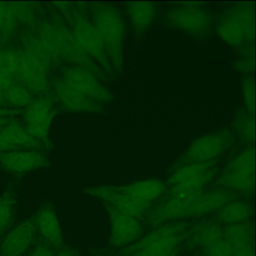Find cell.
<instances>
[{"mask_svg": "<svg viewBox=\"0 0 256 256\" xmlns=\"http://www.w3.org/2000/svg\"><path fill=\"white\" fill-rule=\"evenodd\" d=\"M38 216L20 222L7 235L0 248V256H22L35 239Z\"/></svg>", "mask_w": 256, "mask_h": 256, "instance_id": "obj_14", "label": "cell"}, {"mask_svg": "<svg viewBox=\"0 0 256 256\" xmlns=\"http://www.w3.org/2000/svg\"><path fill=\"white\" fill-rule=\"evenodd\" d=\"M4 52H5V50H2V49H0V66H2V64H4Z\"/></svg>", "mask_w": 256, "mask_h": 256, "instance_id": "obj_33", "label": "cell"}, {"mask_svg": "<svg viewBox=\"0 0 256 256\" xmlns=\"http://www.w3.org/2000/svg\"><path fill=\"white\" fill-rule=\"evenodd\" d=\"M236 142L230 128H224L200 136L188 146L178 160V164L204 163L216 161Z\"/></svg>", "mask_w": 256, "mask_h": 256, "instance_id": "obj_8", "label": "cell"}, {"mask_svg": "<svg viewBox=\"0 0 256 256\" xmlns=\"http://www.w3.org/2000/svg\"><path fill=\"white\" fill-rule=\"evenodd\" d=\"M160 6L150 2H128L125 14L136 36H142L152 26L160 14Z\"/></svg>", "mask_w": 256, "mask_h": 256, "instance_id": "obj_17", "label": "cell"}, {"mask_svg": "<svg viewBox=\"0 0 256 256\" xmlns=\"http://www.w3.org/2000/svg\"><path fill=\"white\" fill-rule=\"evenodd\" d=\"M46 156L38 150H12L0 154V167L12 173H26L46 166Z\"/></svg>", "mask_w": 256, "mask_h": 256, "instance_id": "obj_16", "label": "cell"}, {"mask_svg": "<svg viewBox=\"0 0 256 256\" xmlns=\"http://www.w3.org/2000/svg\"><path fill=\"white\" fill-rule=\"evenodd\" d=\"M208 256V254H204V256Z\"/></svg>", "mask_w": 256, "mask_h": 256, "instance_id": "obj_35", "label": "cell"}, {"mask_svg": "<svg viewBox=\"0 0 256 256\" xmlns=\"http://www.w3.org/2000/svg\"><path fill=\"white\" fill-rule=\"evenodd\" d=\"M232 132L236 139L244 146H254V114L248 113L244 108H238L232 122Z\"/></svg>", "mask_w": 256, "mask_h": 256, "instance_id": "obj_23", "label": "cell"}, {"mask_svg": "<svg viewBox=\"0 0 256 256\" xmlns=\"http://www.w3.org/2000/svg\"><path fill=\"white\" fill-rule=\"evenodd\" d=\"M72 20L71 31L80 48L101 67L108 77H113L114 72L94 24L80 13L74 14Z\"/></svg>", "mask_w": 256, "mask_h": 256, "instance_id": "obj_9", "label": "cell"}, {"mask_svg": "<svg viewBox=\"0 0 256 256\" xmlns=\"http://www.w3.org/2000/svg\"><path fill=\"white\" fill-rule=\"evenodd\" d=\"M251 206L242 202L232 200L218 210L217 218L222 222L229 224L245 222L251 218Z\"/></svg>", "mask_w": 256, "mask_h": 256, "instance_id": "obj_24", "label": "cell"}, {"mask_svg": "<svg viewBox=\"0 0 256 256\" xmlns=\"http://www.w3.org/2000/svg\"><path fill=\"white\" fill-rule=\"evenodd\" d=\"M116 188L138 202L150 205L152 202L164 194L166 185L161 180L150 179Z\"/></svg>", "mask_w": 256, "mask_h": 256, "instance_id": "obj_21", "label": "cell"}, {"mask_svg": "<svg viewBox=\"0 0 256 256\" xmlns=\"http://www.w3.org/2000/svg\"><path fill=\"white\" fill-rule=\"evenodd\" d=\"M214 12L208 6L196 2H184L166 8L162 14V24L184 32L196 40L210 36L214 29Z\"/></svg>", "mask_w": 256, "mask_h": 256, "instance_id": "obj_4", "label": "cell"}, {"mask_svg": "<svg viewBox=\"0 0 256 256\" xmlns=\"http://www.w3.org/2000/svg\"><path fill=\"white\" fill-rule=\"evenodd\" d=\"M54 92L60 102L70 110L78 112H98L103 108L102 104L82 95L62 80L55 84Z\"/></svg>", "mask_w": 256, "mask_h": 256, "instance_id": "obj_20", "label": "cell"}, {"mask_svg": "<svg viewBox=\"0 0 256 256\" xmlns=\"http://www.w3.org/2000/svg\"><path fill=\"white\" fill-rule=\"evenodd\" d=\"M86 192L91 196L102 200L106 206L136 220L140 218L150 206L148 204L138 202L121 192L116 187H94L89 188Z\"/></svg>", "mask_w": 256, "mask_h": 256, "instance_id": "obj_13", "label": "cell"}, {"mask_svg": "<svg viewBox=\"0 0 256 256\" xmlns=\"http://www.w3.org/2000/svg\"><path fill=\"white\" fill-rule=\"evenodd\" d=\"M217 36L233 48L254 44V8L253 4L239 2L226 7L214 22Z\"/></svg>", "mask_w": 256, "mask_h": 256, "instance_id": "obj_3", "label": "cell"}, {"mask_svg": "<svg viewBox=\"0 0 256 256\" xmlns=\"http://www.w3.org/2000/svg\"><path fill=\"white\" fill-rule=\"evenodd\" d=\"M242 96L244 110L254 114V80L253 76H245L242 80Z\"/></svg>", "mask_w": 256, "mask_h": 256, "instance_id": "obj_28", "label": "cell"}, {"mask_svg": "<svg viewBox=\"0 0 256 256\" xmlns=\"http://www.w3.org/2000/svg\"><path fill=\"white\" fill-rule=\"evenodd\" d=\"M178 256V254H170V256Z\"/></svg>", "mask_w": 256, "mask_h": 256, "instance_id": "obj_34", "label": "cell"}, {"mask_svg": "<svg viewBox=\"0 0 256 256\" xmlns=\"http://www.w3.org/2000/svg\"><path fill=\"white\" fill-rule=\"evenodd\" d=\"M16 196L6 192L0 197V235L6 232L14 221L16 214Z\"/></svg>", "mask_w": 256, "mask_h": 256, "instance_id": "obj_25", "label": "cell"}, {"mask_svg": "<svg viewBox=\"0 0 256 256\" xmlns=\"http://www.w3.org/2000/svg\"><path fill=\"white\" fill-rule=\"evenodd\" d=\"M38 228L42 235L52 246H60L62 244V234L59 220L52 208H44L38 215Z\"/></svg>", "mask_w": 256, "mask_h": 256, "instance_id": "obj_22", "label": "cell"}, {"mask_svg": "<svg viewBox=\"0 0 256 256\" xmlns=\"http://www.w3.org/2000/svg\"><path fill=\"white\" fill-rule=\"evenodd\" d=\"M38 34V40L54 61L65 60L89 70L98 78L108 77L101 67L80 48L72 32L65 25L46 22L41 25Z\"/></svg>", "mask_w": 256, "mask_h": 256, "instance_id": "obj_1", "label": "cell"}, {"mask_svg": "<svg viewBox=\"0 0 256 256\" xmlns=\"http://www.w3.org/2000/svg\"><path fill=\"white\" fill-rule=\"evenodd\" d=\"M222 190L251 192L254 185V146H244L224 166L216 181Z\"/></svg>", "mask_w": 256, "mask_h": 256, "instance_id": "obj_7", "label": "cell"}, {"mask_svg": "<svg viewBox=\"0 0 256 256\" xmlns=\"http://www.w3.org/2000/svg\"><path fill=\"white\" fill-rule=\"evenodd\" d=\"M184 223L161 226L144 236L140 240L128 246L122 256H166L178 254L180 245L186 236Z\"/></svg>", "mask_w": 256, "mask_h": 256, "instance_id": "obj_6", "label": "cell"}, {"mask_svg": "<svg viewBox=\"0 0 256 256\" xmlns=\"http://www.w3.org/2000/svg\"><path fill=\"white\" fill-rule=\"evenodd\" d=\"M239 58L236 60L234 67L238 72L245 76H253L254 72V44L238 49Z\"/></svg>", "mask_w": 256, "mask_h": 256, "instance_id": "obj_27", "label": "cell"}, {"mask_svg": "<svg viewBox=\"0 0 256 256\" xmlns=\"http://www.w3.org/2000/svg\"><path fill=\"white\" fill-rule=\"evenodd\" d=\"M92 23L96 28L115 74L122 68L126 23L122 11L112 4L91 6Z\"/></svg>", "mask_w": 256, "mask_h": 256, "instance_id": "obj_2", "label": "cell"}, {"mask_svg": "<svg viewBox=\"0 0 256 256\" xmlns=\"http://www.w3.org/2000/svg\"><path fill=\"white\" fill-rule=\"evenodd\" d=\"M4 64L14 80L30 92H44L48 89V66L30 52L5 50Z\"/></svg>", "mask_w": 256, "mask_h": 256, "instance_id": "obj_5", "label": "cell"}, {"mask_svg": "<svg viewBox=\"0 0 256 256\" xmlns=\"http://www.w3.org/2000/svg\"><path fill=\"white\" fill-rule=\"evenodd\" d=\"M62 82L88 98L104 104L112 101V92L94 73L82 67L74 66L62 72Z\"/></svg>", "mask_w": 256, "mask_h": 256, "instance_id": "obj_11", "label": "cell"}, {"mask_svg": "<svg viewBox=\"0 0 256 256\" xmlns=\"http://www.w3.org/2000/svg\"><path fill=\"white\" fill-rule=\"evenodd\" d=\"M54 110L48 98L32 101L24 114L26 132L37 142L42 144L48 140Z\"/></svg>", "mask_w": 256, "mask_h": 256, "instance_id": "obj_12", "label": "cell"}, {"mask_svg": "<svg viewBox=\"0 0 256 256\" xmlns=\"http://www.w3.org/2000/svg\"><path fill=\"white\" fill-rule=\"evenodd\" d=\"M58 256H78L72 250H68V248H62L59 253L58 254Z\"/></svg>", "mask_w": 256, "mask_h": 256, "instance_id": "obj_32", "label": "cell"}, {"mask_svg": "<svg viewBox=\"0 0 256 256\" xmlns=\"http://www.w3.org/2000/svg\"><path fill=\"white\" fill-rule=\"evenodd\" d=\"M6 102L12 107L24 108L28 107L32 103V96L30 91L25 86L13 82L7 91Z\"/></svg>", "mask_w": 256, "mask_h": 256, "instance_id": "obj_26", "label": "cell"}, {"mask_svg": "<svg viewBox=\"0 0 256 256\" xmlns=\"http://www.w3.org/2000/svg\"><path fill=\"white\" fill-rule=\"evenodd\" d=\"M217 160L204 163H192L178 168L168 180L170 194L204 190L218 172Z\"/></svg>", "mask_w": 256, "mask_h": 256, "instance_id": "obj_10", "label": "cell"}, {"mask_svg": "<svg viewBox=\"0 0 256 256\" xmlns=\"http://www.w3.org/2000/svg\"><path fill=\"white\" fill-rule=\"evenodd\" d=\"M30 256H54V252L48 245L40 244L32 250Z\"/></svg>", "mask_w": 256, "mask_h": 256, "instance_id": "obj_31", "label": "cell"}, {"mask_svg": "<svg viewBox=\"0 0 256 256\" xmlns=\"http://www.w3.org/2000/svg\"><path fill=\"white\" fill-rule=\"evenodd\" d=\"M224 232L232 256H254L253 230L250 223L229 224Z\"/></svg>", "mask_w": 256, "mask_h": 256, "instance_id": "obj_19", "label": "cell"}, {"mask_svg": "<svg viewBox=\"0 0 256 256\" xmlns=\"http://www.w3.org/2000/svg\"><path fill=\"white\" fill-rule=\"evenodd\" d=\"M14 80L12 74L5 66L0 67V108L5 102L7 91Z\"/></svg>", "mask_w": 256, "mask_h": 256, "instance_id": "obj_29", "label": "cell"}, {"mask_svg": "<svg viewBox=\"0 0 256 256\" xmlns=\"http://www.w3.org/2000/svg\"><path fill=\"white\" fill-rule=\"evenodd\" d=\"M19 112H20L16 109L12 110V109H4L0 108V126L13 122L12 118L11 116Z\"/></svg>", "mask_w": 256, "mask_h": 256, "instance_id": "obj_30", "label": "cell"}, {"mask_svg": "<svg viewBox=\"0 0 256 256\" xmlns=\"http://www.w3.org/2000/svg\"><path fill=\"white\" fill-rule=\"evenodd\" d=\"M34 14V10L28 6L0 2V41L11 38L19 22L32 20Z\"/></svg>", "mask_w": 256, "mask_h": 256, "instance_id": "obj_18", "label": "cell"}, {"mask_svg": "<svg viewBox=\"0 0 256 256\" xmlns=\"http://www.w3.org/2000/svg\"><path fill=\"white\" fill-rule=\"evenodd\" d=\"M106 206L110 216V242L112 245L122 247L133 244L142 234L143 230L142 224L133 217Z\"/></svg>", "mask_w": 256, "mask_h": 256, "instance_id": "obj_15", "label": "cell"}]
</instances>
